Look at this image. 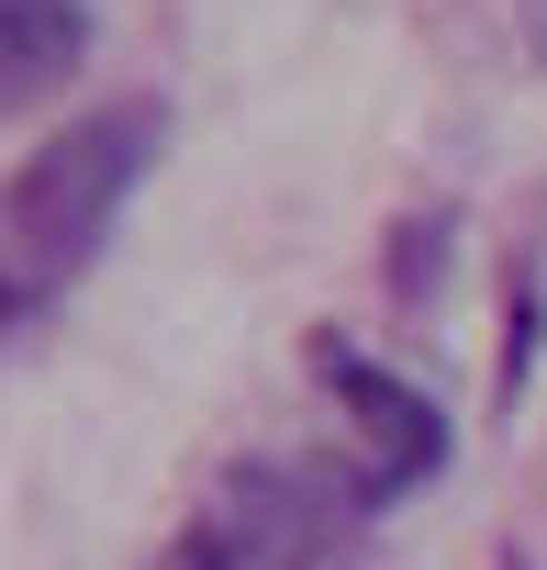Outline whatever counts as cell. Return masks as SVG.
I'll return each mask as SVG.
<instances>
[{
    "label": "cell",
    "instance_id": "cell-1",
    "mask_svg": "<svg viewBox=\"0 0 547 570\" xmlns=\"http://www.w3.org/2000/svg\"><path fill=\"white\" fill-rule=\"evenodd\" d=\"M157 157H168V101L123 90L101 112H68L12 179H0V358L34 347L68 314V292L123 235V213L157 179Z\"/></svg>",
    "mask_w": 547,
    "mask_h": 570
},
{
    "label": "cell",
    "instance_id": "cell-5",
    "mask_svg": "<svg viewBox=\"0 0 547 570\" xmlns=\"http://www.w3.org/2000/svg\"><path fill=\"white\" fill-rule=\"evenodd\" d=\"M525 358H536V268H514V314H503V392H525Z\"/></svg>",
    "mask_w": 547,
    "mask_h": 570
},
{
    "label": "cell",
    "instance_id": "cell-2",
    "mask_svg": "<svg viewBox=\"0 0 547 570\" xmlns=\"http://www.w3.org/2000/svg\"><path fill=\"white\" fill-rule=\"evenodd\" d=\"M369 514H380V492L358 459H325V448L235 459L146 570H347Z\"/></svg>",
    "mask_w": 547,
    "mask_h": 570
},
{
    "label": "cell",
    "instance_id": "cell-3",
    "mask_svg": "<svg viewBox=\"0 0 547 570\" xmlns=\"http://www.w3.org/2000/svg\"><path fill=\"white\" fill-rule=\"evenodd\" d=\"M302 370L325 381V403L358 425V470H369V492L380 503H402V492H425L436 470H447V403L425 392V381H402V370H380L369 347H347L336 325H314L302 336Z\"/></svg>",
    "mask_w": 547,
    "mask_h": 570
},
{
    "label": "cell",
    "instance_id": "cell-4",
    "mask_svg": "<svg viewBox=\"0 0 547 570\" xmlns=\"http://www.w3.org/2000/svg\"><path fill=\"white\" fill-rule=\"evenodd\" d=\"M90 68V0H0V112H34Z\"/></svg>",
    "mask_w": 547,
    "mask_h": 570
}]
</instances>
